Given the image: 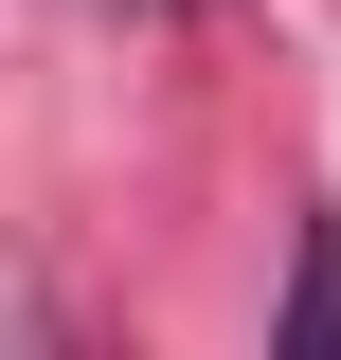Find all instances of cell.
<instances>
[{"label":"cell","instance_id":"6da1fadb","mask_svg":"<svg viewBox=\"0 0 341 360\" xmlns=\"http://www.w3.org/2000/svg\"><path fill=\"white\" fill-rule=\"evenodd\" d=\"M288 324H305V342H341V234H305V288H288Z\"/></svg>","mask_w":341,"mask_h":360}]
</instances>
